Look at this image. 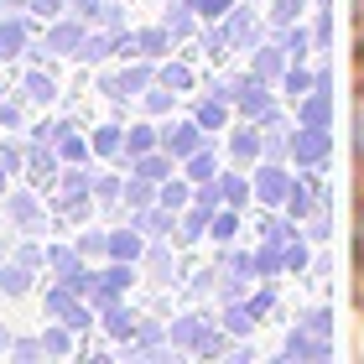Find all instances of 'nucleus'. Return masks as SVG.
Returning <instances> with one entry per match:
<instances>
[]
</instances>
